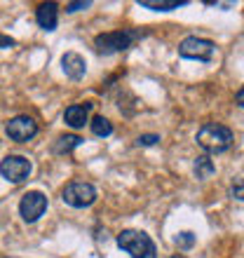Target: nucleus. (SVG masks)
<instances>
[{
	"mask_svg": "<svg viewBox=\"0 0 244 258\" xmlns=\"http://www.w3.org/2000/svg\"><path fill=\"white\" fill-rule=\"evenodd\" d=\"M195 141L200 143L202 150H207L211 155H218V153H225V150L230 148L232 141H235V136H232V132L225 127V124L209 122L197 132Z\"/></svg>",
	"mask_w": 244,
	"mask_h": 258,
	"instance_id": "1",
	"label": "nucleus"
},
{
	"mask_svg": "<svg viewBox=\"0 0 244 258\" xmlns=\"http://www.w3.org/2000/svg\"><path fill=\"white\" fill-rule=\"evenodd\" d=\"M139 38H141V31H136V28H122V31H110V33L96 35L94 47L99 54L108 56V54H117V52L129 49Z\"/></svg>",
	"mask_w": 244,
	"mask_h": 258,
	"instance_id": "2",
	"label": "nucleus"
},
{
	"mask_svg": "<svg viewBox=\"0 0 244 258\" xmlns=\"http://www.w3.org/2000/svg\"><path fill=\"white\" fill-rule=\"evenodd\" d=\"M117 246L132 258H155V242L141 230H122L117 235Z\"/></svg>",
	"mask_w": 244,
	"mask_h": 258,
	"instance_id": "3",
	"label": "nucleus"
},
{
	"mask_svg": "<svg viewBox=\"0 0 244 258\" xmlns=\"http://www.w3.org/2000/svg\"><path fill=\"white\" fill-rule=\"evenodd\" d=\"M61 200L73 209H85V207L96 202V188L92 183H85V181H71L64 185Z\"/></svg>",
	"mask_w": 244,
	"mask_h": 258,
	"instance_id": "4",
	"label": "nucleus"
},
{
	"mask_svg": "<svg viewBox=\"0 0 244 258\" xmlns=\"http://www.w3.org/2000/svg\"><path fill=\"white\" fill-rule=\"evenodd\" d=\"M178 54L183 59H195V61H211L216 54V45L207 38H197V35H188L186 40L178 45Z\"/></svg>",
	"mask_w": 244,
	"mask_h": 258,
	"instance_id": "5",
	"label": "nucleus"
},
{
	"mask_svg": "<svg viewBox=\"0 0 244 258\" xmlns=\"http://www.w3.org/2000/svg\"><path fill=\"white\" fill-rule=\"evenodd\" d=\"M31 171H33V164L24 155H7L5 160H0V174L10 183H24L31 176Z\"/></svg>",
	"mask_w": 244,
	"mask_h": 258,
	"instance_id": "6",
	"label": "nucleus"
},
{
	"mask_svg": "<svg viewBox=\"0 0 244 258\" xmlns=\"http://www.w3.org/2000/svg\"><path fill=\"white\" fill-rule=\"evenodd\" d=\"M47 211V197L42 195L40 190H31L21 197L19 202V214L26 223H35L38 218Z\"/></svg>",
	"mask_w": 244,
	"mask_h": 258,
	"instance_id": "7",
	"label": "nucleus"
},
{
	"mask_svg": "<svg viewBox=\"0 0 244 258\" xmlns=\"http://www.w3.org/2000/svg\"><path fill=\"white\" fill-rule=\"evenodd\" d=\"M5 134L17 143H26L38 134V122L31 115H17L5 124Z\"/></svg>",
	"mask_w": 244,
	"mask_h": 258,
	"instance_id": "8",
	"label": "nucleus"
},
{
	"mask_svg": "<svg viewBox=\"0 0 244 258\" xmlns=\"http://www.w3.org/2000/svg\"><path fill=\"white\" fill-rule=\"evenodd\" d=\"M61 68H64L66 78H71V80H82L85 73H87V61H85L78 52H66V54L61 56Z\"/></svg>",
	"mask_w": 244,
	"mask_h": 258,
	"instance_id": "9",
	"label": "nucleus"
},
{
	"mask_svg": "<svg viewBox=\"0 0 244 258\" xmlns=\"http://www.w3.org/2000/svg\"><path fill=\"white\" fill-rule=\"evenodd\" d=\"M89 110H92V103H73L64 110V122L73 129H80L87 124Z\"/></svg>",
	"mask_w": 244,
	"mask_h": 258,
	"instance_id": "10",
	"label": "nucleus"
},
{
	"mask_svg": "<svg viewBox=\"0 0 244 258\" xmlns=\"http://www.w3.org/2000/svg\"><path fill=\"white\" fill-rule=\"evenodd\" d=\"M35 21L42 31H54L56 24H59V7L56 3H42L35 12Z\"/></svg>",
	"mask_w": 244,
	"mask_h": 258,
	"instance_id": "11",
	"label": "nucleus"
},
{
	"mask_svg": "<svg viewBox=\"0 0 244 258\" xmlns=\"http://www.w3.org/2000/svg\"><path fill=\"white\" fill-rule=\"evenodd\" d=\"M139 5L153 12H171L186 5V0H139Z\"/></svg>",
	"mask_w": 244,
	"mask_h": 258,
	"instance_id": "12",
	"label": "nucleus"
},
{
	"mask_svg": "<svg viewBox=\"0 0 244 258\" xmlns=\"http://www.w3.org/2000/svg\"><path fill=\"white\" fill-rule=\"evenodd\" d=\"M80 143H82L80 136L66 134V136H59V139H56V143H54V148H52V150H54L56 155H64V153H71L73 148H78Z\"/></svg>",
	"mask_w": 244,
	"mask_h": 258,
	"instance_id": "13",
	"label": "nucleus"
},
{
	"mask_svg": "<svg viewBox=\"0 0 244 258\" xmlns=\"http://www.w3.org/2000/svg\"><path fill=\"white\" fill-rule=\"evenodd\" d=\"M193 169H195V176L200 178V181H207V178L214 176L216 167H214V162H211L207 155H200L195 160V167H193Z\"/></svg>",
	"mask_w": 244,
	"mask_h": 258,
	"instance_id": "14",
	"label": "nucleus"
},
{
	"mask_svg": "<svg viewBox=\"0 0 244 258\" xmlns=\"http://www.w3.org/2000/svg\"><path fill=\"white\" fill-rule=\"evenodd\" d=\"M89 127H92V134L101 136V139H106V136L113 134V124H110L108 117H103V115H96L94 120L89 122Z\"/></svg>",
	"mask_w": 244,
	"mask_h": 258,
	"instance_id": "15",
	"label": "nucleus"
},
{
	"mask_svg": "<svg viewBox=\"0 0 244 258\" xmlns=\"http://www.w3.org/2000/svg\"><path fill=\"white\" fill-rule=\"evenodd\" d=\"M174 242H176V246H181V249H190V246L195 244V235H193L190 230H183L174 237Z\"/></svg>",
	"mask_w": 244,
	"mask_h": 258,
	"instance_id": "16",
	"label": "nucleus"
},
{
	"mask_svg": "<svg viewBox=\"0 0 244 258\" xmlns=\"http://www.w3.org/2000/svg\"><path fill=\"white\" fill-rule=\"evenodd\" d=\"M230 197L237 202H244V178H235L230 183Z\"/></svg>",
	"mask_w": 244,
	"mask_h": 258,
	"instance_id": "17",
	"label": "nucleus"
},
{
	"mask_svg": "<svg viewBox=\"0 0 244 258\" xmlns=\"http://www.w3.org/2000/svg\"><path fill=\"white\" fill-rule=\"evenodd\" d=\"M157 141H160V136H157V134H141L139 139H136V143H139V146H155Z\"/></svg>",
	"mask_w": 244,
	"mask_h": 258,
	"instance_id": "18",
	"label": "nucleus"
},
{
	"mask_svg": "<svg viewBox=\"0 0 244 258\" xmlns=\"http://www.w3.org/2000/svg\"><path fill=\"white\" fill-rule=\"evenodd\" d=\"M89 5H92V3H87V0H82V3H68L66 12H80V10H87Z\"/></svg>",
	"mask_w": 244,
	"mask_h": 258,
	"instance_id": "19",
	"label": "nucleus"
},
{
	"mask_svg": "<svg viewBox=\"0 0 244 258\" xmlns=\"http://www.w3.org/2000/svg\"><path fill=\"white\" fill-rule=\"evenodd\" d=\"M17 42L12 40V38H7V35H0V47L3 49H7V47H14Z\"/></svg>",
	"mask_w": 244,
	"mask_h": 258,
	"instance_id": "20",
	"label": "nucleus"
},
{
	"mask_svg": "<svg viewBox=\"0 0 244 258\" xmlns=\"http://www.w3.org/2000/svg\"><path fill=\"white\" fill-rule=\"evenodd\" d=\"M235 101H237V106H242L244 108V85H242V89H239L237 94H235Z\"/></svg>",
	"mask_w": 244,
	"mask_h": 258,
	"instance_id": "21",
	"label": "nucleus"
},
{
	"mask_svg": "<svg viewBox=\"0 0 244 258\" xmlns=\"http://www.w3.org/2000/svg\"><path fill=\"white\" fill-rule=\"evenodd\" d=\"M171 258H186V256H171Z\"/></svg>",
	"mask_w": 244,
	"mask_h": 258,
	"instance_id": "22",
	"label": "nucleus"
}]
</instances>
